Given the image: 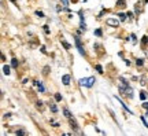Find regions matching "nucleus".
<instances>
[{"label": "nucleus", "instance_id": "f257e3e1", "mask_svg": "<svg viewBox=\"0 0 148 136\" xmlns=\"http://www.w3.org/2000/svg\"><path fill=\"white\" fill-rule=\"evenodd\" d=\"M95 77H88V79H81L79 80V85H84V87H88V88H92L93 84H95Z\"/></svg>", "mask_w": 148, "mask_h": 136}, {"label": "nucleus", "instance_id": "f03ea898", "mask_svg": "<svg viewBox=\"0 0 148 136\" xmlns=\"http://www.w3.org/2000/svg\"><path fill=\"white\" fill-rule=\"evenodd\" d=\"M67 120H69L70 126L73 128L74 131H78V129H79V125L77 124V121H75V118H74V117H70V118H67Z\"/></svg>", "mask_w": 148, "mask_h": 136}, {"label": "nucleus", "instance_id": "7ed1b4c3", "mask_svg": "<svg viewBox=\"0 0 148 136\" xmlns=\"http://www.w3.org/2000/svg\"><path fill=\"white\" fill-rule=\"evenodd\" d=\"M75 46H77V48H78V51H79V54L81 55H85V50H84V47L81 46V40H79V37H75Z\"/></svg>", "mask_w": 148, "mask_h": 136}, {"label": "nucleus", "instance_id": "20e7f679", "mask_svg": "<svg viewBox=\"0 0 148 136\" xmlns=\"http://www.w3.org/2000/svg\"><path fill=\"white\" fill-rule=\"evenodd\" d=\"M107 25H110V26H114V28H118L119 26V21H116V19H114V18H108L106 21Z\"/></svg>", "mask_w": 148, "mask_h": 136}, {"label": "nucleus", "instance_id": "39448f33", "mask_svg": "<svg viewBox=\"0 0 148 136\" xmlns=\"http://www.w3.org/2000/svg\"><path fill=\"white\" fill-rule=\"evenodd\" d=\"M62 83H63L64 85H69L70 84V76L69 74H64L63 77H62Z\"/></svg>", "mask_w": 148, "mask_h": 136}, {"label": "nucleus", "instance_id": "423d86ee", "mask_svg": "<svg viewBox=\"0 0 148 136\" xmlns=\"http://www.w3.org/2000/svg\"><path fill=\"white\" fill-rule=\"evenodd\" d=\"M115 99L118 100V102H119V103H121V105H122V107H123V109H125V110H127V113H130V114H132V110L129 109V107H127V106L125 105V103H123V102H122V100L119 99V98H118V96H115Z\"/></svg>", "mask_w": 148, "mask_h": 136}, {"label": "nucleus", "instance_id": "0eeeda50", "mask_svg": "<svg viewBox=\"0 0 148 136\" xmlns=\"http://www.w3.org/2000/svg\"><path fill=\"white\" fill-rule=\"evenodd\" d=\"M60 43H62V44H63V47L66 48V50H70V48H71V46H70L69 43L66 41V40H64L63 37H62V39H60Z\"/></svg>", "mask_w": 148, "mask_h": 136}, {"label": "nucleus", "instance_id": "6e6552de", "mask_svg": "<svg viewBox=\"0 0 148 136\" xmlns=\"http://www.w3.org/2000/svg\"><path fill=\"white\" fill-rule=\"evenodd\" d=\"M63 114H64V117H66V118H70V117H73V114H71V113L69 111V109H66V107L63 109Z\"/></svg>", "mask_w": 148, "mask_h": 136}, {"label": "nucleus", "instance_id": "1a4fd4ad", "mask_svg": "<svg viewBox=\"0 0 148 136\" xmlns=\"http://www.w3.org/2000/svg\"><path fill=\"white\" fill-rule=\"evenodd\" d=\"M116 6L121 7V8H123V7L126 6V1H125V0H118V1H116Z\"/></svg>", "mask_w": 148, "mask_h": 136}, {"label": "nucleus", "instance_id": "9d476101", "mask_svg": "<svg viewBox=\"0 0 148 136\" xmlns=\"http://www.w3.org/2000/svg\"><path fill=\"white\" fill-rule=\"evenodd\" d=\"M36 85H37V87H38V89H40V92H44V91H45V88L42 87L41 81H36Z\"/></svg>", "mask_w": 148, "mask_h": 136}, {"label": "nucleus", "instance_id": "9b49d317", "mask_svg": "<svg viewBox=\"0 0 148 136\" xmlns=\"http://www.w3.org/2000/svg\"><path fill=\"white\" fill-rule=\"evenodd\" d=\"M49 66H44V69H42V74H44V76H47L48 73H49Z\"/></svg>", "mask_w": 148, "mask_h": 136}, {"label": "nucleus", "instance_id": "f8f14e48", "mask_svg": "<svg viewBox=\"0 0 148 136\" xmlns=\"http://www.w3.org/2000/svg\"><path fill=\"white\" fill-rule=\"evenodd\" d=\"M3 72H4V74H7V76H8V74L11 73V72H10V66H7V65H5L4 68H3Z\"/></svg>", "mask_w": 148, "mask_h": 136}, {"label": "nucleus", "instance_id": "ddd939ff", "mask_svg": "<svg viewBox=\"0 0 148 136\" xmlns=\"http://www.w3.org/2000/svg\"><path fill=\"white\" fill-rule=\"evenodd\" d=\"M143 63H144V59H141V58H140V59H136V65H137V66H143Z\"/></svg>", "mask_w": 148, "mask_h": 136}, {"label": "nucleus", "instance_id": "4468645a", "mask_svg": "<svg viewBox=\"0 0 148 136\" xmlns=\"http://www.w3.org/2000/svg\"><path fill=\"white\" fill-rule=\"evenodd\" d=\"M49 107H51V110H52V113H56V111H58V107L55 106V103H51Z\"/></svg>", "mask_w": 148, "mask_h": 136}, {"label": "nucleus", "instance_id": "2eb2a0df", "mask_svg": "<svg viewBox=\"0 0 148 136\" xmlns=\"http://www.w3.org/2000/svg\"><path fill=\"white\" fill-rule=\"evenodd\" d=\"M11 66H12V68H16V66H18V61H16L15 58L11 61Z\"/></svg>", "mask_w": 148, "mask_h": 136}, {"label": "nucleus", "instance_id": "dca6fc26", "mask_svg": "<svg viewBox=\"0 0 148 136\" xmlns=\"http://www.w3.org/2000/svg\"><path fill=\"white\" fill-rule=\"evenodd\" d=\"M55 100H56V102H60V100H62V95H60V94H55Z\"/></svg>", "mask_w": 148, "mask_h": 136}, {"label": "nucleus", "instance_id": "f3484780", "mask_svg": "<svg viewBox=\"0 0 148 136\" xmlns=\"http://www.w3.org/2000/svg\"><path fill=\"white\" fill-rule=\"evenodd\" d=\"M118 17H119V19H121L122 22H123L125 19H126V15H125V14H122V12H121V14H118Z\"/></svg>", "mask_w": 148, "mask_h": 136}, {"label": "nucleus", "instance_id": "a211bd4d", "mask_svg": "<svg viewBox=\"0 0 148 136\" xmlns=\"http://www.w3.org/2000/svg\"><path fill=\"white\" fill-rule=\"evenodd\" d=\"M96 70H97L99 73H103V68H101L100 65H96Z\"/></svg>", "mask_w": 148, "mask_h": 136}, {"label": "nucleus", "instance_id": "6ab92c4d", "mask_svg": "<svg viewBox=\"0 0 148 136\" xmlns=\"http://www.w3.org/2000/svg\"><path fill=\"white\" fill-rule=\"evenodd\" d=\"M16 135H26V132L23 129H19V131H16Z\"/></svg>", "mask_w": 148, "mask_h": 136}, {"label": "nucleus", "instance_id": "aec40b11", "mask_svg": "<svg viewBox=\"0 0 148 136\" xmlns=\"http://www.w3.org/2000/svg\"><path fill=\"white\" fill-rule=\"evenodd\" d=\"M36 105H37V109H40V110L42 109V102H37Z\"/></svg>", "mask_w": 148, "mask_h": 136}, {"label": "nucleus", "instance_id": "412c9836", "mask_svg": "<svg viewBox=\"0 0 148 136\" xmlns=\"http://www.w3.org/2000/svg\"><path fill=\"white\" fill-rule=\"evenodd\" d=\"M42 28H44V32H45L47 35H49V29H48V26H47V25H44V26H42Z\"/></svg>", "mask_w": 148, "mask_h": 136}, {"label": "nucleus", "instance_id": "4be33fe9", "mask_svg": "<svg viewBox=\"0 0 148 136\" xmlns=\"http://www.w3.org/2000/svg\"><path fill=\"white\" fill-rule=\"evenodd\" d=\"M36 15H38L40 18H42V17H44V14H42L41 11H36Z\"/></svg>", "mask_w": 148, "mask_h": 136}, {"label": "nucleus", "instance_id": "5701e85b", "mask_svg": "<svg viewBox=\"0 0 148 136\" xmlns=\"http://www.w3.org/2000/svg\"><path fill=\"white\" fill-rule=\"evenodd\" d=\"M95 35H96V36H101V30H100V29L95 30Z\"/></svg>", "mask_w": 148, "mask_h": 136}, {"label": "nucleus", "instance_id": "b1692460", "mask_svg": "<svg viewBox=\"0 0 148 136\" xmlns=\"http://www.w3.org/2000/svg\"><path fill=\"white\" fill-rule=\"evenodd\" d=\"M62 3H63V6H69V0H60Z\"/></svg>", "mask_w": 148, "mask_h": 136}, {"label": "nucleus", "instance_id": "393cba45", "mask_svg": "<svg viewBox=\"0 0 148 136\" xmlns=\"http://www.w3.org/2000/svg\"><path fill=\"white\" fill-rule=\"evenodd\" d=\"M140 98H141V99H145V92H141V94H140Z\"/></svg>", "mask_w": 148, "mask_h": 136}, {"label": "nucleus", "instance_id": "a878e982", "mask_svg": "<svg viewBox=\"0 0 148 136\" xmlns=\"http://www.w3.org/2000/svg\"><path fill=\"white\" fill-rule=\"evenodd\" d=\"M143 107H144V109H148V102H144V103H143Z\"/></svg>", "mask_w": 148, "mask_h": 136}, {"label": "nucleus", "instance_id": "bb28decb", "mask_svg": "<svg viewBox=\"0 0 148 136\" xmlns=\"http://www.w3.org/2000/svg\"><path fill=\"white\" fill-rule=\"evenodd\" d=\"M41 52H42V54H47V51H45V47H44V46L41 47Z\"/></svg>", "mask_w": 148, "mask_h": 136}, {"label": "nucleus", "instance_id": "cd10ccee", "mask_svg": "<svg viewBox=\"0 0 148 136\" xmlns=\"http://www.w3.org/2000/svg\"><path fill=\"white\" fill-rule=\"evenodd\" d=\"M10 1H11V3H14V4H15L16 7H18V3H16V0H10Z\"/></svg>", "mask_w": 148, "mask_h": 136}, {"label": "nucleus", "instance_id": "c85d7f7f", "mask_svg": "<svg viewBox=\"0 0 148 136\" xmlns=\"http://www.w3.org/2000/svg\"><path fill=\"white\" fill-rule=\"evenodd\" d=\"M145 115H147V117H148V111H147V113H145Z\"/></svg>", "mask_w": 148, "mask_h": 136}]
</instances>
